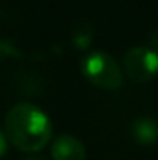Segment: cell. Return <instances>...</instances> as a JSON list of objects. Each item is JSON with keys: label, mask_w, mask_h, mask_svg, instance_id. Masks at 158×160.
Returning a JSON list of instances; mask_svg holds the SVG:
<instances>
[{"label": "cell", "mask_w": 158, "mask_h": 160, "mask_svg": "<svg viewBox=\"0 0 158 160\" xmlns=\"http://www.w3.org/2000/svg\"><path fill=\"white\" fill-rule=\"evenodd\" d=\"M4 128L9 143L24 153H39L52 138L48 116L30 102L15 104L6 114Z\"/></svg>", "instance_id": "1"}, {"label": "cell", "mask_w": 158, "mask_h": 160, "mask_svg": "<svg viewBox=\"0 0 158 160\" xmlns=\"http://www.w3.org/2000/svg\"><path fill=\"white\" fill-rule=\"evenodd\" d=\"M82 73L93 86L101 89H117L123 86L119 63L104 50H93L82 60Z\"/></svg>", "instance_id": "2"}, {"label": "cell", "mask_w": 158, "mask_h": 160, "mask_svg": "<svg viewBox=\"0 0 158 160\" xmlns=\"http://www.w3.org/2000/svg\"><path fill=\"white\" fill-rule=\"evenodd\" d=\"M123 69L134 82H149L158 75V54L143 47H132L123 56Z\"/></svg>", "instance_id": "3"}, {"label": "cell", "mask_w": 158, "mask_h": 160, "mask_svg": "<svg viewBox=\"0 0 158 160\" xmlns=\"http://www.w3.org/2000/svg\"><path fill=\"white\" fill-rule=\"evenodd\" d=\"M54 160H86V147L77 136L62 134L52 143Z\"/></svg>", "instance_id": "4"}, {"label": "cell", "mask_w": 158, "mask_h": 160, "mask_svg": "<svg viewBox=\"0 0 158 160\" xmlns=\"http://www.w3.org/2000/svg\"><path fill=\"white\" fill-rule=\"evenodd\" d=\"M132 136L140 145H153L158 142V123L149 116L138 118L132 123Z\"/></svg>", "instance_id": "5"}, {"label": "cell", "mask_w": 158, "mask_h": 160, "mask_svg": "<svg viewBox=\"0 0 158 160\" xmlns=\"http://www.w3.org/2000/svg\"><path fill=\"white\" fill-rule=\"evenodd\" d=\"M91 38H93V30H91V26H89V24H82L78 30L75 32V36H73V43H75L77 48L86 50V48L89 47V43H91Z\"/></svg>", "instance_id": "6"}, {"label": "cell", "mask_w": 158, "mask_h": 160, "mask_svg": "<svg viewBox=\"0 0 158 160\" xmlns=\"http://www.w3.org/2000/svg\"><path fill=\"white\" fill-rule=\"evenodd\" d=\"M145 45H147L149 48H153V50H155V52L158 54V30H156V32H153V34L147 38Z\"/></svg>", "instance_id": "7"}, {"label": "cell", "mask_w": 158, "mask_h": 160, "mask_svg": "<svg viewBox=\"0 0 158 160\" xmlns=\"http://www.w3.org/2000/svg\"><path fill=\"white\" fill-rule=\"evenodd\" d=\"M6 151H7V136L0 130V158L6 155Z\"/></svg>", "instance_id": "8"}, {"label": "cell", "mask_w": 158, "mask_h": 160, "mask_svg": "<svg viewBox=\"0 0 158 160\" xmlns=\"http://www.w3.org/2000/svg\"><path fill=\"white\" fill-rule=\"evenodd\" d=\"M24 160H43V158H37V157H30V158H24Z\"/></svg>", "instance_id": "9"}]
</instances>
